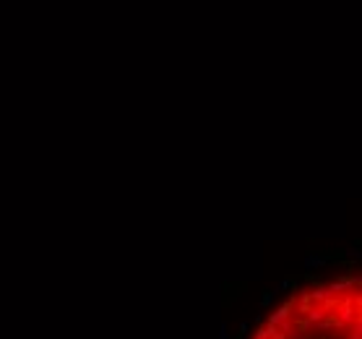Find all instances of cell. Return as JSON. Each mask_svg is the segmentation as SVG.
<instances>
[{
	"instance_id": "6da1fadb",
	"label": "cell",
	"mask_w": 362,
	"mask_h": 339,
	"mask_svg": "<svg viewBox=\"0 0 362 339\" xmlns=\"http://www.w3.org/2000/svg\"><path fill=\"white\" fill-rule=\"evenodd\" d=\"M219 339H227V331H224V329H222V334H219Z\"/></svg>"
},
{
	"instance_id": "7a4b0ae2",
	"label": "cell",
	"mask_w": 362,
	"mask_h": 339,
	"mask_svg": "<svg viewBox=\"0 0 362 339\" xmlns=\"http://www.w3.org/2000/svg\"><path fill=\"white\" fill-rule=\"evenodd\" d=\"M237 339H243V334H237Z\"/></svg>"
}]
</instances>
